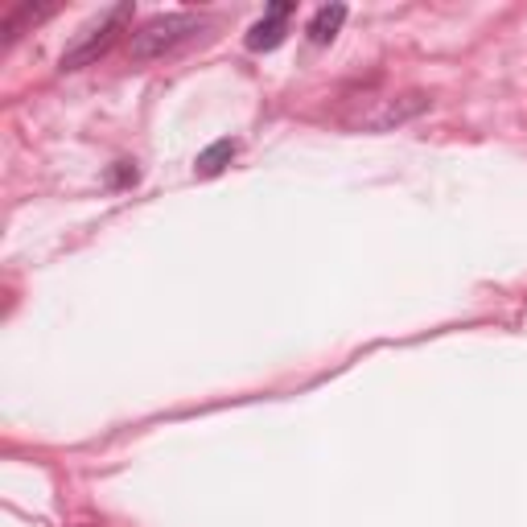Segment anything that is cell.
Here are the masks:
<instances>
[{"label":"cell","mask_w":527,"mask_h":527,"mask_svg":"<svg viewBox=\"0 0 527 527\" xmlns=\"http://www.w3.org/2000/svg\"><path fill=\"white\" fill-rule=\"evenodd\" d=\"M128 182H136V165H128V161H120V169L112 173V186H128Z\"/></svg>","instance_id":"obj_6"},{"label":"cell","mask_w":527,"mask_h":527,"mask_svg":"<svg viewBox=\"0 0 527 527\" xmlns=\"http://www.w3.org/2000/svg\"><path fill=\"white\" fill-rule=\"evenodd\" d=\"M202 29V17H194V13H165V17H153L149 25H140L136 33H132V42H128V50H132V58H161L165 50H173V46H182L190 33H198Z\"/></svg>","instance_id":"obj_1"},{"label":"cell","mask_w":527,"mask_h":527,"mask_svg":"<svg viewBox=\"0 0 527 527\" xmlns=\"http://www.w3.org/2000/svg\"><path fill=\"white\" fill-rule=\"evenodd\" d=\"M83 527H91V523H83Z\"/></svg>","instance_id":"obj_7"},{"label":"cell","mask_w":527,"mask_h":527,"mask_svg":"<svg viewBox=\"0 0 527 527\" xmlns=\"http://www.w3.org/2000/svg\"><path fill=\"white\" fill-rule=\"evenodd\" d=\"M293 13L289 0H276V5H268V17L248 33V50H276L280 42H285V17Z\"/></svg>","instance_id":"obj_3"},{"label":"cell","mask_w":527,"mask_h":527,"mask_svg":"<svg viewBox=\"0 0 527 527\" xmlns=\"http://www.w3.org/2000/svg\"><path fill=\"white\" fill-rule=\"evenodd\" d=\"M235 140L231 136H223V140H215V145H206L202 153H198V161H194V173L198 178H219V173L231 165V157H235Z\"/></svg>","instance_id":"obj_4"},{"label":"cell","mask_w":527,"mask_h":527,"mask_svg":"<svg viewBox=\"0 0 527 527\" xmlns=\"http://www.w3.org/2000/svg\"><path fill=\"white\" fill-rule=\"evenodd\" d=\"M128 17H132V5H116V9L103 13L95 25H87V29L79 33V42L62 54V70H79V66L95 62L103 50H108V46L116 42V33L128 25Z\"/></svg>","instance_id":"obj_2"},{"label":"cell","mask_w":527,"mask_h":527,"mask_svg":"<svg viewBox=\"0 0 527 527\" xmlns=\"http://www.w3.org/2000/svg\"><path fill=\"white\" fill-rule=\"evenodd\" d=\"M342 21H346V5H326V9H318V17L309 21V42H313V46H330V42L338 38Z\"/></svg>","instance_id":"obj_5"}]
</instances>
